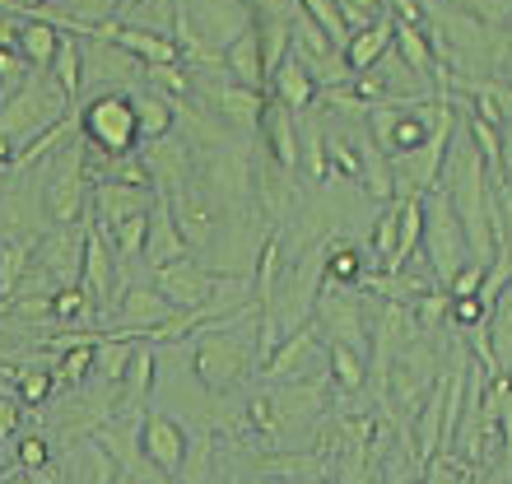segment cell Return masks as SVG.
<instances>
[{
    "label": "cell",
    "instance_id": "1",
    "mask_svg": "<svg viewBox=\"0 0 512 484\" xmlns=\"http://www.w3.org/2000/svg\"><path fill=\"white\" fill-rule=\"evenodd\" d=\"M256 326H261V308L243 303V308L224 312L215 322H205L196 331V377H201L210 391H233L252 368H261V354H256Z\"/></svg>",
    "mask_w": 512,
    "mask_h": 484
},
{
    "label": "cell",
    "instance_id": "2",
    "mask_svg": "<svg viewBox=\"0 0 512 484\" xmlns=\"http://www.w3.org/2000/svg\"><path fill=\"white\" fill-rule=\"evenodd\" d=\"M154 196H159L154 187H131V182H112V177L94 182V196H89L94 215H89V224L103 233L117 266H131L135 256H145Z\"/></svg>",
    "mask_w": 512,
    "mask_h": 484
},
{
    "label": "cell",
    "instance_id": "3",
    "mask_svg": "<svg viewBox=\"0 0 512 484\" xmlns=\"http://www.w3.org/2000/svg\"><path fill=\"white\" fill-rule=\"evenodd\" d=\"M70 98L61 94V84L52 80V70H33V80L19 94L0 98V135H10L14 145H24L33 135H42L47 126H56L61 117H70Z\"/></svg>",
    "mask_w": 512,
    "mask_h": 484
},
{
    "label": "cell",
    "instance_id": "4",
    "mask_svg": "<svg viewBox=\"0 0 512 484\" xmlns=\"http://www.w3.org/2000/svg\"><path fill=\"white\" fill-rule=\"evenodd\" d=\"M419 252H424L433 280L443 284V289H447V280L471 261V242H466V229H461V219H457V210H452V196H447L443 182L424 196V238H419Z\"/></svg>",
    "mask_w": 512,
    "mask_h": 484
},
{
    "label": "cell",
    "instance_id": "5",
    "mask_svg": "<svg viewBox=\"0 0 512 484\" xmlns=\"http://www.w3.org/2000/svg\"><path fill=\"white\" fill-rule=\"evenodd\" d=\"M163 201H168V215H173L177 233L187 242V252H205V247H215L219 238V196H215V182L196 168V173L177 177L173 187H163Z\"/></svg>",
    "mask_w": 512,
    "mask_h": 484
},
{
    "label": "cell",
    "instance_id": "6",
    "mask_svg": "<svg viewBox=\"0 0 512 484\" xmlns=\"http://www.w3.org/2000/svg\"><path fill=\"white\" fill-rule=\"evenodd\" d=\"M89 196H94V177L84 168V135L75 145L61 149L47 187H42V210L52 224H80L89 215Z\"/></svg>",
    "mask_w": 512,
    "mask_h": 484
},
{
    "label": "cell",
    "instance_id": "7",
    "mask_svg": "<svg viewBox=\"0 0 512 484\" xmlns=\"http://www.w3.org/2000/svg\"><path fill=\"white\" fill-rule=\"evenodd\" d=\"M80 135L84 145L98 149V154H131V149H140V121H135L131 94L89 98V108L80 112Z\"/></svg>",
    "mask_w": 512,
    "mask_h": 484
},
{
    "label": "cell",
    "instance_id": "8",
    "mask_svg": "<svg viewBox=\"0 0 512 484\" xmlns=\"http://www.w3.org/2000/svg\"><path fill=\"white\" fill-rule=\"evenodd\" d=\"M312 322L317 331H326V340H345L359 354H373V340H368V308L354 298V289L345 284H322V294L312 303Z\"/></svg>",
    "mask_w": 512,
    "mask_h": 484
},
{
    "label": "cell",
    "instance_id": "9",
    "mask_svg": "<svg viewBox=\"0 0 512 484\" xmlns=\"http://www.w3.org/2000/svg\"><path fill=\"white\" fill-rule=\"evenodd\" d=\"M140 452L163 480H177L182 475V457H187V433L177 424L173 415H163V410H145L140 419Z\"/></svg>",
    "mask_w": 512,
    "mask_h": 484
},
{
    "label": "cell",
    "instance_id": "10",
    "mask_svg": "<svg viewBox=\"0 0 512 484\" xmlns=\"http://www.w3.org/2000/svg\"><path fill=\"white\" fill-rule=\"evenodd\" d=\"M173 303L154 289V284H131L117 308H112V331H126V336H154L168 317H173Z\"/></svg>",
    "mask_w": 512,
    "mask_h": 484
},
{
    "label": "cell",
    "instance_id": "11",
    "mask_svg": "<svg viewBox=\"0 0 512 484\" xmlns=\"http://www.w3.org/2000/svg\"><path fill=\"white\" fill-rule=\"evenodd\" d=\"M261 140H266V154L280 163L284 173H298L303 168V131H298V112H289L284 103L266 94V112H261Z\"/></svg>",
    "mask_w": 512,
    "mask_h": 484
},
{
    "label": "cell",
    "instance_id": "12",
    "mask_svg": "<svg viewBox=\"0 0 512 484\" xmlns=\"http://www.w3.org/2000/svg\"><path fill=\"white\" fill-rule=\"evenodd\" d=\"M266 94L275 98V103H284L289 112H312V103H317V94H322V80L308 70V61H298L294 52H284L275 66H270V84Z\"/></svg>",
    "mask_w": 512,
    "mask_h": 484
},
{
    "label": "cell",
    "instance_id": "13",
    "mask_svg": "<svg viewBox=\"0 0 512 484\" xmlns=\"http://www.w3.org/2000/svg\"><path fill=\"white\" fill-rule=\"evenodd\" d=\"M312 354H317V322H303L270 350V359L261 363V377H270V382H308Z\"/></svg>",
    "mask_w": 512,
    "mask_h": 484
},
{
    "label": "cell",
    "instance_id": "14",
    "mask_svg": "<svg viewBox=\"0 0 512 484\" xmlns=\"http://www.w3.org/2000/svg\"><path fill=\"white\" fill-rule=\"evenodd\" d=\"M224 70H229L238 84H247V89H266L270 84V56H266V38H261V28H243L238 38L224 47Z\"/></svg>",
    "mask_w": 512,
    "mask_h": 484
},
{
    "label": "cell",
    "instance_id": "15",
    "mask_svg": "<svg viewBox=\"0 0 512 484\" xmlns=\"http://www.w3.org/2000/svg\"><path fill=\"white\" fill-rule=\"evenodd\" d=\"M391 38H396V19H391V14H378L373 24L354 28L350 42H345V66H350V75L378 66L382 56L391 52Z\"/></svg>",
    "mask_w": 512,
    "mask_h": 484
},
{
    "label": "cell",
    "instance_id": "16",
    "mask_svg": "<svg viewBox=\"0 0 512 484\" xmlns=\"http://www.w3.org/2000/svg\"><path fill=\"white\" fill-rule=\"evenodd\" d=\"M122 401H117V415H140L149 401V391H154V340L145 336V345H135L131 350V363H126L122 373Z\"/></svg>",
    "mask_w": 512,
    "mask_h": 484
},
{
    "label": "cell",
    "instance_id": "17",
    "mask_svg": "<svg viewBox=\"0 0 512 484\" xmlns=\"http://www.w3.org/2000/svg\"><path fill=\"white\" fill-rule=\"evenodd\" d=\"M326 377L340 396H359L368 382V354H359L345 340H326Z\"/></svg>",
    "mask_w": 512,
    "mask_h": 484
},
{
    "label": "cell",
    "instance_id": "18",
    "mask_svg": "<svg viewBox=\"0 0 512 484\" xmlns=\"http://www.w3.org/2000/svg\"><path fill=\"white\" fill-rule=\"evenodd\" d=\"M391 52L401 56L410 75H438V52H433L429 24H405V19H396V38H391Z\"/></svg>",
    "mask_w": 512,
    "mask_h": 484
},
{
    "label": "cell",
    "instance_id": "19",
    "mask_svg": "<svg viewBox=\"0 0 512 484\" xmlns=\"http://www.w3.org/2000/svg\"><path fill=\"white\" fill-rule=\"evenodd\" d=\"M485 340L489 350H494V363H499V373H512V280L503 284L494 303L485 312Z\"/></svg>",
    "mask_w": 512,
    "mask_h": 484
},
{
    "label": "cell",
    "instance_id": "20",
    "mask_svg": "<svg viewBox=\"0 0 512 484\" xmlns=\"http://www.w3.org/2000/svg\"><path fill=\"white\" fill-rule=\"evenodd\" d=\"M182 252H187V242H182V233H177L173 215H168V201H163V191H159V196H154V215H149L145 261L149 266H163V261H173V256H182Z\"/></svg>",
    "mask_w": 512,
    "mask_h": 484
},
{
    "label": "cell",
    "instance_id": "21",
    "mask_svg": "<svg viewBox=\"0 0 512 484\" xmlns=\"http://www.w3.org/2000/svg\"><path fill=\"white\" fill-rule=\"evenodd\" d=\"M368 270H373V261H368V247H359V242H345V238H331V242H326V280H331V284L359 289Z\"/></svg>",
    "mask_w": 512,
    "mask_h": 484
},
{
    "label": "cell",
    "instance_id": "22",
    "mask_svg": "<svg viewBox=\"0 0 512 484\" xmlns=\"http://www.w3.org/2000/svg\"><path fill=\"white\" fill-rule=\"evenodd\" d=\"M61 38H66V28L52 24V19H42V14L19 19V52H24L38 70L52 66V56H56V47H61Z\"/></svg>",
    "mask_w": 512,
    "mask_h": 484
},
{
    "label": "cell",
    "instance_id": "23",
    "mask_svg": "<svg viewBox=\"0 0 512 484\" xmlns=\"http://www.w3.org/2000/svg\"><path fill=\"white\" fill-rule=\"evenodd\" d=\"M131 103H135V121H140V145L159 140V135H168L177 126V108L163 94H154L149 84L140 94H131Z\"/></svg>",
    "mask_w": 512,
    "mask_h": 484
},
{
    "label": "cell",
    "instance_id": "24",
    "mask_svg": "<svg viewBox=\"0 0 512 484\" xmlns=\"http://www.w3.org/2000/svg\"><path fill=\"white\" fill-rule=\"evenodd\" d=\"M94 340H75V345H66V350H56L52 354V377H56V387H84L89 382V373H94Z\"/></svg>",
    "mask_w": 512,
    "mask_h": 484
},
{
    "label": "cell",
    "instance_id": "25",
    "mask_svg": "<svg viewBox=\"0 0 512 484\" xmlns=\"http://www.w3.org/2000/svg\"><path fill=\"white\" fill-rule=\"evenodd\" d=\"M33 247H38V238H28V233H19V238H0V303L19 289V280L28 275V266H33Z\"/></svg>",
    "mask_w": 512,
    "mask_h": 484
},
{
    "label": "cell",
    "instance_id": "26",
    "mask_svg": "<svg viewBox=\"0 0 512 484\" xmlns=\"http://www.w3.org/2000/svg\"><path fill=\"white\" fill-rule=\"evenodd\" d=\"M145 84L154 94H163L168 103H191L196 98V80H191L187 61H163V66H145Z\"/></svg>",
    "mask_w": 512,
    "mask_h": 484
},
{
    "label": "cell",
    "instance_id": "27",
    "mask_svg": "<svg viewBox=\"0 0 512 484\" xmlns=\"http://www.w3.org/2000/svg\"><path fill=\"white\" fill-rule=\"evenodd\" d=\"M52 80L61 84V94L70 98V108H75V98H80V89H84V47L75 42V33L70 38H61V47H56V56H52Z\"/></svg>",
    "mask_w": 512,
    "mask_h": 484
},
{
    "label": "cell",
    "instance_id": "28",
    "mask_svg": "<svg viewBox=\"0 0 512 484\" xmlns=\"http://www.w3.org/2000/svg\"><path fill=\"white\" fill-rule=\"evenodd\" d=\"M173 5L177 0H122V10H117V19H126V24H140V28H159V33H168L173 28Z\"/></svg>",
    "mask_w": 512,
    "mask_h": 484
},
{
    "label": "cell",
    "instance_id": "29",
    "mask_svg": "<svg viewBox=\"0 0 512 484\" xmlns=\"http://www.w3.org/2000/svg\"><path fill=\"white\" fill-rule=\"evenodd\" d=\"M10 387L24 405H42L56 391V377H52V368H33V363H24V368H14Z\"/></svg>",
    "mask_w": 512,
    "mask_h": 484
},
{
    "label": "cell",
    "instance_id": "30",
    "mask_svg": "<svg viewBox=\"0 0 512 484\" xmlns=\"http://www.w3.org/2000/svg\"><path fill=\"white\" fill-rule=\"evenodd\" d=\"M33 61H28L19 47H0V98H10V94H19L28 80H33Z\"/></svg>",
    "mask_w": 512,
    "mask_h": 484
},
{
    "label": "cell",
    "instance_id": "31",
    "mask_svg": "<svg viewBox=\"0 0 512 484\" xmlns=\"http://www.w3.org/2000/svg\"><path fill=\"white\" fill-rule=\"evenodd\" d=\"M298 5H303V10H308L312 19L322 24V33H326V38H331V42H336V47H340V52H345V42H350V33H354V28L345 24V14L336 10V0H298Z\"/></svg>",
    "mask_w": 512,
    "mask_h": 484
},
{
    "label": "cell",
    "instance_id": "32",
    "mask_svg": "<svg viewBox=\"0 0 512 484\" xmlns=\"http://www.w3.org/2000/svg\"><path fill=\"white\" fill-rule=\"evenodd\" d=\"M471 19H480L485 28H503L512 24V0H461Z\"/></svg>",
    "mask_w": 512,
    "mask_h": 484
},
{
    "label": "cell",
    "instance_id": "33",
    "mask_svg": "<svg viewBox=\"0 0 512 484\" xmlns=\"http://www.w3.org/2000/svg\"><path fill=\"white\" fill-rule=\"evenodd\" d=\"M336 10L345 14L350 28H364V24H373L378 14H387V0H336Z\"/></svg>",
    "mask_w": 512,
    "mask_h": 484
},
{
    "label": "cell",
    "instance_id": "34",
    "mask_svg": "<svg viewBox=\"0 0 512 484\" xmlns=\"http://www.w3.org/2000/svg\"><path fill=\"white\" fill-rule=\"evenodd\" d=\"M14 457H19V466H24L28 475L42 471L47 466V457H52V447H47V438H38V433H28V438H19V447H14Z\"/></svg>",
    "mask_w": 512,
    "mask_h": 484
},
{
    "label": "cell",
    "instance_id": "35",
    "mask_svg": "<svg viewBox=\"0 0 512 484\" xmlns=\"http://www.w3.org/2000/svg\"><path fill=\"white\" fill-rule=\"evenodd\" d=\"M485 312H489V303L480 294H466V298H452V326H480L485 322Z\"/></svg>",
    "mask_w": 512,
    "mask_h": 484
},
{
    "label": "cell",
    "instance_id": "36",
    "mask_svg": "<svg viewBox=\"0 0 512 484\" xmlns=\"http://www.w3.org/2000/svg\"><path fill=\"white\" fill-rule=\"evenodd\" d=\"M19 424H24V401L14 391H0V438L19 433Z\"/></svg>",
    "mask_w": 512,
    "mask_h": 484
},
{
    "label": "cell",
    "instance_id": "37",
    "mask_svg": "<svg viewBox=\"0 0 512 484\" xmlns=\"http://www.w3.org/2000/svg\"><path fill=\"white\" fill-rule=\"evenodd\" d=\"M499 173H503V187H512V108L499 121Z\"/></svg>",
    "mask_w": 512,
    "mask_h": 484
},
{
    "label": "cell",
    "instance_id": "38",
    "mask_svg": "<svg viewBox=\"0 0 512 484\" xmlns=\"http://www.w3.org/2000/svg\"><path fill=\"white\" fill-rule=\"evenodd\" d=\"M117 10H122V0H84L75 14L84 24H108V19H117Z\"/></svg>",
    "mask_w": 512,
    "mask_h": 484
},
{
    "label": "cell",
    "instance_id": "39",
    "mask_svg": "<svg viewBox=\"0 0 512 484\" xmlns=\"http://www.w3.org/2000/svg\"><path fill=\"white\" fill-rule=\"evenodd\" d=\"M391 19H405V24H424V5L419 0H387Z\"/></svg>",
    "mask_w": 512,
    "mask_h": 484
},
{
    "label": "cell",
    "instance_id": "40",
    "mask_svg": "<svg viewBox=\"0 0 512 484\" xmlns=\"http://www.w3.org/2000/svg\"><path fill=\"white\" fill-rule=\"evenodd\" d=\"M14 149L19 145H14L10 135H0V173H14Z\"/></svg>",
    "mask_w": 512,
    "mask_h": 484
},
{
    "label": "cell",
    "instance_id": "41",
    "mask_svg": "<svg viewBox=\"0 0 512 484\" xmlns=\"http://www.w3.org/2000/svg\"><path fill=\"white\" fill-rule=\"evenodd\" d=\"M457 5H461V0H457Z\"/></svg>",
    "mask_w": 512,
    "mask_h": 484
}]
</instances>
